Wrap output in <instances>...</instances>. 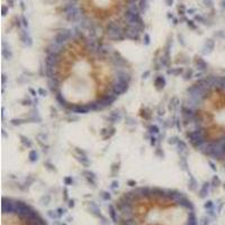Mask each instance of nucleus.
Returning <instances> with one entry per match:
<instances>
[{"label": "nucleus", "mask_w": 225, "mask_h": 225, "mask_svg": "<svg viewBox=\"0 0 225 225\" xmlns=\"http://www.w3.org/2000/svg\"><path fill=\"white\" fill-rule=\"evenodd\" d=\"M116 225H198L194 203L184 191L137 186L122 193L111 206Z\"/></svg>", "instance_id": "nucleus-3"}, {"label": "nucleus", "mask_w": 225, "mask_h": 225, "mask_svg": "<svg viewBox=\"0 0 225 225\" xmlns=\"http://www.w3.org/2000/svg\"><path fill=\"white\" fill-rule=\"evenodd\" d=\"M1 225H49L39 212L19 198L5 196L1 203Z\"/></svg>", "instance_id": "nucleus-4"}, {"label": "nucleus", "mask_w": 225, "mask_h": 225, "mask_svg": "<svg viewBox=\"0 0 225 225\" xmlns=\"http://www.w3.org/2000/svg\"><path fill=\"white\" fill-rule=\"evenodd\" d=\"M180 123L193 149L221 163L225 156V76L207 74L185 90Z\"/></svg>", "instance_id": "nucleus-2"}, {"label": "nucleus", "mask_w": 225, "mask_h": 225, "mask_svg": "<svg viewBox=\"0 0 225 225\" xmlns=\"http://www.w3.org/2000/svg\"><path fill=\"white\" fill-rule=\"evenodd\" d=\"M43 71L56 104L78 115L111 107L129 90L134 76L113 43L78 26L60 29L47 43Z\"/></svg>", "instance_id": "nucleus-1"}, {"label": "nucleus", "mask_w": 225, "mask_h": 225, "mask_svg": "<svg viewBox=\"0 0 225 225\" xmlns=\"http://www.w3.org/2000/svg\"><path fill=\"white\" fill-rule=\"evenodd\" d=\"M222 166H223V168H224V171H225V156H224V159L222 160Z\"/></svg>", "instance_id": "nucleus-5"}, {"label": "nucleus", "mask_w": 225, "mask_h": 225, "mask_svg": "<svg viewBox=\"0 0 225 225\" xmlns=\"http://www.w3.org/2000/svg\"><path fill=\"white\" fill-rule=\"evenodd\" d=\"M10 2H13V0H10Z\"/></svg>", "instance_id": "nucleus-6"}]
</instances>
